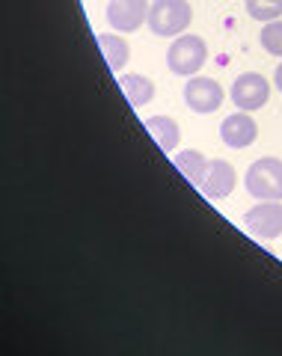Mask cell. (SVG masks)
<instances>
[{"label": "cell", "instance_id": "6da1fadb", "mask_svg": "<svg viewBox=\"0 0 282 356\" xmlns=\"http://www.w3.org/2000/svg\"><path fill=\"white\" fill-rule=\"evenodd\" d=\"M246 193L256 202H282V161L279 158H258L250 163L244 175Z\"/></svg>", "mask_w": 282, "mask_h": 356}, {"label": "cell", "instance_id": "7a4b0ae2", "mask_svg": "<svg viewBox=\"0 0 282 356\" xmlns=\"http://www.w3.org/2000/svg\"><path fill=\"white\" fill-rule=\"evenodd\" d=\"M194 21V9L187 0H155L149 6V27L155 36H182Z\"/></svg>", "mask_w": 282, "mask_h": 356}, {"label": "cell", "instance_id": "3957f363", "mask_svg": "<svg viewBox=\"0 0 282 356\" xmlns=\"http://www.w3.org/2000/svg\"><path fill=\"white\" fill-rule=\"evenodd\" d=\"M208 60V44L202 36H175V42L166 51V65L173 74L182 77H194Z\"/></svg>", "mask_w": 282, "mask_h": 356}, {"label": "cell", "instance_id": "277c9868", "mask_svg": "<svg viewBox=\"0 0 282 356\" xmlns=\"http://www.w3.org/2000/svg\"><path fill=\"white\" fill-rule=\"evenodd\" d=\"M223 86L214 81V77H190L185 83V104L194 110L199 116H208V113H217L220 104H223Z\"/></svg>", "mask_w": 282, "mask_h": 356}, {"label": "cell", "instance_id": "5b68a950", "mask_svg": "<svg viewBox=\"0 0 282 356\" xmlns=\"http://www.w3.org/2000/svg\"><path fill=\"white\" fill-rule=\"evenodd\" d=\"M244 226L258 241H274L282 235V202H258L244 214Z\"/></svg>", "mask_w": 282, "mask_h": 356}, {"label": "cell", "instance_id": "8992f818", "mask_svg": "<svg viewBox=\"0 0 282 356\" xmlns=\"http://www.w3.org/2000/svg\"><path fill=\"white\" fill-rule=\"evenodd\" d=\"M267 98H270V83L265 81L262 74H256V72H244L238 81L232 83V104L246 110V113L265 107Z\"/></svg>", "mask_w": 282, "mask_h": 356}, {"label": "cell", "instance_id": "52a82bcc", "mask_svg": "<svg viewBox=\"0 0 282 356\" xmlns=\"http://www.w3.org/2000/svg\"><path fill=\"white\" fill-rule=\"evenodd\" d=\"M149 0H110L104 15L113 30L119 33H134L140 30L143 21H149Z\"/></svg>", "mask_w": 282, "mask_h": 356}, {"label": "cell", "instance_id": "ba28073f", "mask_svg": "<svg viewBox=\"0 0 282 356\" xmlns=\"http://www.w3.org/2000/svg\"><path fill=\"white\" fill-rule=\"evenodd\" d=\"M235 181H238L235 166L229 161L214 158V161H208V170H205V175H202V181H199V191H202V196H208V199H226L235 191Z\"/></svg>", "mask_w": 282, "mask_h": 356}, {"label": "cell", "instance_id": "9c48e42d", "mask_svg": "<svg viewBox=\"0 0 282 356\" xmlns=\"http://www.w3.org/2000/svg\"><path fill=\"white\" fill-rule=\"evenodd\" d=\"M256 137H258V125H256V119L246 113V110L226 116L223 125H220V140L229 149H246V146H253Z\"/></svg>", "mask_w": 282, "mask_h": 356}, {"label": "cell", "instance_id": "30bf717a", "mask_svg": "<svg viewBox=\"0 0 282 356\" xmlns=\"http://www.w3.org/2000/svg\"><path fill=\"white\" fill-rule=\"evenodd\" d=\"M143 125H146V131L152 134V140H155L157 149H161V152H175L182 131H178V122L173 116H149Z\"/></svg>", "mask_w": 282, "mask_h": 356}, {"label": "cell", "instance_id": "8fae6325", "mask_svg": "<svg viewBox=\"0 0 282 356\" xmlns=\"http://www.w3.org/2000/svg\"><path fill=\"white\" fill-rule=\"evenodd\" d=\"M95 42H98L101 54H104V63H107L110 72H122V69H125V63H128V57H131L125 39H122V36H113V33H95Z\"/></svg>", "mask_w": 282, "mask_h": 356}, {"label": "cell", "instance_id": "7c38bea8", "mask_svg": "<svg viewBox=\"0 0 282 356\" xmlns=\"http://www.w3.org/2000/svg\"><path fill=\"white\" fill-rule=\"evenodd\" d=\"M119 89L125 92V98H128V104L131 107H146L155 98V83L149 81L146 74H122L119 77Z\"/></svg>", "mask_w": 282, "mask_h": 356}, {"label": "cell", "instance_id": "4fadbf2b", "mask_svg": "<svg viewBox=\"0 0 282 356\" xmlns=\"http://www.w3.org/2000/svg\"><path fill=\"white\" fill-rule=\"evenodd\" d=\"M173 161H175V170L182 172L190 184L199 187L202 175H205V170H208V158H205V154L196 152V149H185V152L173 154Z\"/></svg>", "mask_w": 282, "mask_h": 356}, {"label": "cell", "instance_id": "5bb4252c", "mask_svg": "<svg viewBox=\"0 0 282 356\" xmlns=\"http://www.w3.org/2000/svg\"><path fill=\"white\" fill-rule=\"evenodd\" d=\"M258 42H262V48L270 54V57L282 60V18L267 21L262 27V33H258Z\"/></svg>", "mask_w": 282, "mask_h": 356}, {"label": "cell", "instance_id": "9a60e30c", "mask_svg": "<svg viewBox=\"0 0 282 356\" xmlns=\"http://www.w3.org/2000/svg\"><path fill=\"white\" fill-rule=\"evenodd\" d=\"M246 13L253 21H276L282 18V0H246Z\"/></svg>", "mask_w": 282, "mask_h": 356}, {"label": "cell", "instance_id": "2e32d148", "mask_svg": "<svg viewBox=\"0 0 282 356\" xmlns=\"http://www.w3.org/2000/svg\"><path fill=\"white\" fill-rule=\"evenodd\" d=\"M274 81H276V86H279V92H282V63L276 65V74H274Z\"/></svg>", "mask_w": 282, "mask_h": 356}]
</instances>
